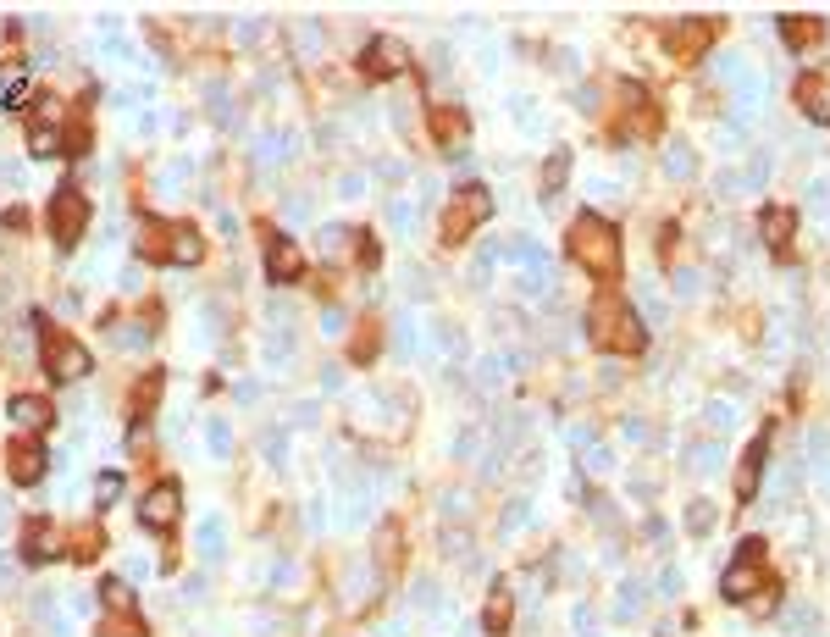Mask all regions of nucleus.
I'll use <instances>...</instances> for the list:
<instances>
[{
	"label": "nucleus",
	"instance_id": "1",
	"mask_svg": "<svg viewBox=\"0 0 830 637\" xmlns=\"http://www.w3.org/2000/svg\"><path fill=\"white\" fill-rule=\"evenodd\" d=\"M565 250H570V261H576L581 272L593 277V283H604V289H615V283H620V266H626V255H620L615 222L593 217V211H581V217L570 222V233H565Z\"/></svg>",
	"mask_w": 830,
	"mask_h": 637
},
{
	"label": "nucleus",
	"instance_id": "2",
	"mask_svg": "<svg viewBox=\"0 0 830 637\" xmlns=\"http://www.w3.org/2000/svg\"><path fill=\"white\" fill-rule=\"evenodd\" d=\"M587 333H593V349H604V355H642V344H648L642 316L626 305L620 289H604L587 305Z\"/></svg>",
	"mask_w": 830,
	"mask_h": 637
},
{
	"label": "nucleus",
	"instance_id": "3",
	"mask_svg": "<svg viewBox=\"0 0 830 637\" xmlns=\"http://www.w3.org/2000/svg\"><path fill=\"white\" fill-rule=\"evenodd\" d=\"M720 593L731 604H747V599H770L781 593V582L770 577V565H764V538H742V549H736V560L725 565L720 577Z\"/></svg>",
	"mask_w": 830,
	"mask_h": 637
},
{
	"label": "nucleus",
	"instance_id": "4",
	"mask_svg": "<svg viewBox=\"0 0 830 637\" xmlns=\"http://www.w3.org/2000/svg\"><path fill=\"white\" fill-rule=\"evenodd\" d=\"M39 361H45V372L56 377V383H83V377L95 372V355H89L72 333H61V327H45V333H39Z\"/></svg>",
	"mask_w": 830,
	"mask_h": 637
},
{
	"label": "nucleus",
	"instance_id": "5",
	"mask_svg": "<svg viewBox=\"0 0 830 637\" xmlns=\"http://www.w3.org/2000/svg\"><path fill=\"white\" fill-rule=\"evenodd\" d=\"M487 217H493V194H487L482 183H465V189L449 200V211H443V244H449V250H460V244L471 239Z\"/></svg>",
	"mask_w": 830,
	"mask_h": 637
},
{
	"label": "nucleus",
	"instance_id": "6",
	"mask_svg": "<svg viewBox=\"0 0 830 637\" xmlns=\"http://www.w3.org/2000/svg\"><path fill=\"white\" fill-rule=\"evenodd\" d=\"M45 228L61 250H72V244L83 239V228H89V200H83L78 189H56L50 194V211H45Z\"/></svg>",
	"mask_w": 830,
	"mask_h": 637
},
{
	"label": "nucleus",
	"instance_id": "7",
	"mask_svg": "<svg viewBox=\"0 0 830 637\" xmlns=\"http://www.w3.org/2000/svg\"><path fill=\"white\" fill-rule=\"evenodd\" d=\"M714 39H720V23H714V17H692V23H670L664 28V50H670L681 67H692V61L709 56Z\"/></svg>",
	"mask_w": 830,
	"mask_h": 637
},
{
	"label": "nucleus",
	"instance_id": "8",
	"mask_svg": "<svg viewBox=\"0 0 830 637\" xmlns=\"http://www.w3.org/2000/svg\"><path fill=\"white\" fill-rule=\"evenodd\" d=\"M404 67H410V45H404V39H393V34H377L371 39L366 50H360V73L366 78H399Z\"/></svg>",
	"mask_w": 830,
	"mask_h": 637
},
{
	"label": "nucleus",
	"instance_id": "9",
	"mask_svg": "<svg viewBox=\"0 0 830 637\" xmlns=\"http://www.w3.org/2000/svg\"><path fill=\"white\" fill-rule=\"evenodd\" d=\"M178 510H183V488L172 477L155 482V488H144V499H139V521L150 532H166L172 521H178Z\"/></svg>",
	"mask_w": 830,
	"mask_h": 637
},
{
	"label": "nucleus",
	"instance_id": "10",
	"mask_svg": "<svg viewBox=\"0 0 830 637\" xmlns=\"http://www.w3.org/2000/svg\"><path fill=\"white\" fill-rule=\"evenodd\" d=\"M45 466H50V455H45L39 438H12V449H6V471H12L17 488H34V482L45 477Z\"/></svg>",
	"mask_w": 830,
	"mask_h": 637
},
{
	"label": "nucleus",
	"instance_id": "11",
	"mask_svg": "<svg viewBox=\"0 0 830 637\" xmlns=\"http://www.w3.org/2000/svg\"><path fill=\"white\" fill-rule=\"evenodd\" d=\"M620 106H626V139H653L659 133V106L648 100V89H637V84H620Z\"/></svg>",
	"mask_w": 830,
	"mask_h": 637
},
{
	"label": "nucleus",
	"instance_id": "12",
	"mask_svg": "<svg viewBox=\"0 0 830 637\" xmlns=\"http://www.w3.org/2000/svg\"><path fill=\"white\" fill-rule=\"evenodd\" d=\"M764 460H770V433H759L753 444L742 449V460H736V499H759V482H764Z\"/></svg>",
	"mask_w": 830,
	"mask_h": 637
},
{
	"label": "nucleus",
	"instance_id": "13",
	"mask_svg": "<svg viewBox=\"0 0 830 637\" xmlns=\"http://www.w3.org/2000/svg\"><path fill=\"white\" fill-rule=\"evenodd\" d=\"M6 416L17 421V433H23V438H39L45 427H56V405H50V399H39V394H12Z\"/></svg>",
	"mask_w": 830,
	"mask_h": 637
},
{
	"label": "nucleus",
	"instance_id": "14",
	"mask_svg": "<svg viewBox=\"0 0 830 637\" xmlns=\"http://www.w3.org/2000/svg\"><path fill=\"white\" fill-rule=\"evenodd\" d=\"M299 272H305V250H299L288 233H272V239H266V277H272V283H294Z\"/></svg>",
	"mask_w": 830,
	"mask_h": 637
},
{
	"label": "nucleus",
	"instance_id": "15",
	"mask_svg": "<svg viewBox=\"0 0 830 637\" xmlns=\"http://www.w3.org/2000/svg\"><path fill=\"white\" fill-rule=\"evenodd\" d=\"M759 233H764V244H770L775 255H786L792 250V233H797V211L792 205H764L759 211Z\"/></svg>",
	"mask_w": 830,
	"mask_h": 637
},
{
	"label": "nucleus",
	"instance_id": "16",
	"mask_svg": "<svg viewBox=\"0 0 830 637\" xmlns=\"http://www.w3.org/2000/svg\"><path fill=\"white\" fill-rule=\"evenodd\" d=\"M200 255H205V233L194 222H172L166 228V261L172 266H194Z\"/></svg>",
	"mask_w": 830,
	"mask_h": 637
},
{
	"label": "nucleus",
	"instance_id": "17",
	"mask_svg": "<svg viewBox=\"0 0 830 637\" xmlns=\"http://www.w3.org/2000/svg\"><path fill=\"white\" fill-rule=\"evenodd\" d=\"M23 560L45 565V560H61V527L50 516L28 521V543H23Z\"/></svg>",
	"mask_w": 830,
	"mask_h": 637
},
{
	"label": "nucleus",
	"instance_id": "18",
	"mask_svg": "<svg viewBox=\"0 0 830 637\" xmlns=\"http://www.w3.org/2000/svg\"><path fill=\"white\" fill-rule=\"evenodd\" d=\"M510 621H515V593L504 588V582H493V588H487V604H482V632L504 637L510 632Z\"/></svg>",
	"mask_w": 830,
	"mask_h": 637
},
{
	"label": "nucleus",
	"instance_id": "19",
	"mask_svg": "<svg viewBox=\"0 0 830 637\" xmlns=\"http://www.w3.org/2000/svg\"><path fill=\"white\" fill-rule=\"evenodd\" d=\"M427 122H432V139H438L443 150H454L465 139V111L460 106H432Z\"/></svg>",
	"mask_w": 830,
	"mask_h": 637
},
{
	"label": "nucleus",
	"instance_id": "20",
	"mask_svg": "<svg viewBox=\"0 0 830 637\" xmlns=\"http://www.w3.org/2000/svg\"><path fill=\"white\" fill-rule=\"evenodd\" d=\"M819 34H825V23L819 17H803V12H792V17H781V39L792 50H808V45H819Z\"/></svg>",
	"mask_w": 830,
	"mask_h": 637
},
{
	"label": "nucleus",
	"instance_id": "21",
	"mask_svg": "<svg viewBox=\"0 0 830 637\" xmlns=\"http://www.w3.org/2000/svg\"><path fill=\"white\" fill-rule=\"evenodd\" d=\"M95 599L106 604V615H139V604H133V588L122 577H100Z\"/></svg>",
	"mask_w": 830,
	"mask_h": 637
},
{
	"label": "nucleus",
	"instance_id": "22",
	"mask_svg": "<svg viewBox=\"0 0 830 637\" xmlns=\"http://www.w3.org/2000/svg\"><path fill=\"white\" fill-rule=\"evenodd\" d=\"M797 106H803L808 117L825 122V117H830V89H825V78H814V73L797 78Z\"/></svg>",
	"mask_w": 830,
	"mask_h": 637
},
{
	"label": "nucleus",
	"instance_id": "23",
	"mask_svg": "<svg viewBox=\"0 0 830 637\" xmlns=\"http://www.w3.org/2000/svg\"><path fill=\"white\" fill-rule=\"evenodd\" d=\"M161 388H166V377H161V372H144V377H139V388H133L128 416H133V421H144V416H150V410L161 405Z\"/></svg>",
	"mask_w": 830,
	"mask_h": 637
},
{
	"label": "nucleus",
	"instance_id": "24",
	"mask_svg": "<svg viewBox=\"0 0 830 637\" xmlns=\"http://www.w3.org/2000/svg\"><path fill=\"white\" fill-rule=\"evenodd\" d=\"M61 145H67V139H61V128H50V122H34V128H28V156L34 161H56Z\"/></svg>",
	"mask_w": 830,
	"mask_h": 637
},
{
	"label": "nucleus",
	"instance_id": "25",
	"mask_svg": "<svg viewBox=\"0 0 830 637\" xmlns=\"http://www.w3.org/2000/svg\"><path fill=\"white\" fill-rule=\"evenodd\" d=\"M194 543H200V554H205V560H222V543H227L222 516H205V521H200V532H194Z\"/></svg>",
	"mask_w": 830,
	"mask_h": 637
},
{
	"label": "nucleus",
	"instance_id": "26",
	"mask_svg": "<svg viewBox=\"0 0 830 637\" xmlns=\"http://www.w3.org/2000/svg\"><path fill=\"white\" fill-rule=\"evenodd\" d=\"M565 178H570V150H554L548 167H543V200H554V194L565 189Z\"/></svg>",
	"mask_w": 830,
	"mask_h": 637
},
{
	"label": "nucleus",
	"instance_id": "27",
	"mask_svg": "<svg viewBox=\"0 0 830 637\" xmlns=\"http://www.w3.org/2000/svg\"><path fill=\"white\" fill-rule=\"evenodd\" d=\"M377 349H382V338H377V327H355V338H349V361H355V366H371V355H377Z\"/></svg>",
	"mask_w": 830,
	"mask_h": 637
},
{
	"label": "nucleus",
	"instance_id": "28",
	"mask_svg": "<svg viewBox=\"0 0 830 637\" xmlns=\"http://www.w3.org/2000/svg\"><path fill=\"white\" fill-rule=\"evenodd\" d=\"M100 637H150V626H144L139 615H106V621H100Z\"/></svg>",
	"mask_w": 830,
	"mask_h": 637
},
{
	"label": "nucleus",
	"instance_id": "29",
	"mask_svg": "<svg viewBox=\"0 0 830 637\" xmlns=\"http://www.w3.org/2000/svg\"><path fill=\"white\" fill-rule=\"evenodd\" d=\"M139 255H144V261H166V228H161V222H144Z\"/></svg>",
	"mask_w": 830,
	"mask_h": 637
},
{
	"label": "nucleus",
	"instance_id": "30",
	"mask_svg": "<svg viewBox=\"0 0 830 637\" xmlns=\"http://www.w3.org/2000/svg\"><path fill=\"white\" fill-rule=\"evenodd\" d=\"M349 244H355V233L349 228H321V255H327V261H344Z\"/></svg>",
	"mask_w": 830,
	"mask_h": 637
},
{
	"label": "nucleus",
	"instance_id": "31",
	"mask_svg": "<svg viewBox=\"0 0 830 637\" xmlns=\"http://www.w3.org/2000/svg\"><path fill=\"white\" fill-rule=\"evenodd\" d=\"M205 449H211L216 460L233 455V433H227V421H205Z\"/></svg>",
	"mask_w": 830,
	"mask_h": 637
},
{
	"label": "nucleus",
	"instance_id": "32",
	"mask_svg": "<svg viewBox=\"0 0 830 637\" xmlns=\"http://www.w3.org/2000/svg\"><path fill=\"white\" fill-rule=\"evenodd\" d=\"M122 499V471H100L95 477V505L106 510V505H117Z\"/></svg>",
	"mask_w": 830,
	"mask_h": 637
},
{
	"label": "nucleus",
	"instance_id": "33",
	"mask_svg": "<svg viewBox=\"0 0 830 637\" xmlns=\"http://www.w3.org/2000/svg\"><path fill=\"white\" fill-rule=\"evenodd\" d=\"M355 244H360V250H355V266H366V272H377V261H382V244L371 239V233H355Z\"/></svg>",
	"mask_w": 830,
	"mask_h": 637
},
{
	"label": "nucleus",
	"instance_id": "34",
	"mask_svg": "<svg viewBox=\"0 0 830 637\" xmlns=\"http://www.w3.org/2000/svg\"><path fill=\"white\" fill-rule=\"evenodd\" d=\"M95 554H100V532L83 527L78 538H72V560H95Z\"/></svg>",
	"mask_w": 830,
	"mask_h": 637
},
{
	"label": "nucleus",
	"instance_id": "35",
	"mask_svg": "<svg viewBox=\"0 0 830 637\" xmlns=\"http://www.w3.org/2000/svg\"><path fill=\"white\" fill-rule=\"evenodd\" d=\"M687 527H692V532H709V527H714V505H692Z\"/></svg>",
	"mask_w": 830,
	"mask_h": 637
},
{
	"label": "nucleus",
	"instance_id": "36",
	"mask_svg": "<svg viewBox=\"0 0 830 637\" xmlns=\"http://www.w3.org/2000/svg\"><path fill=\"white\" fill-rule=\"evenodd\" d=\"M17 100H23V78H6V84H0V111L17 106Z\"/></svg>",
	"mask_w": 830,
	"mask_h": 637
},
{
	"label": "nucleus",
	"instance_id": "37",
	"mask_svg": "<svg viewBox=\"0 0 830 637\" xmlns=\"http://www.w3.org/2000/svg\"><path fill=\"white\" fill-rule=\"evenodd\" d=\"M670 172H676V178H687V172H692V156H687V150H676V156H670Z\"/></svg>",
	"mask_w": 830,
	"mask_h": 637
},
{
	"label": "nucleus",
	"instance_id": "38",
	"mask_svg": "<svg viewBox=\"0 0 830 637\" xmlns=\"http://www.w3.org/2000/svg\"><path fill=\"white\" fill-rule=\"evenodd\" d=\"M0 222H6V228H17V233H23V228H28V217H23V205H12V211H6V217H0Z\"/></svg>",
	"mask_w": 830,
	"mask_h": 637
},
{
	"label": "nucleus",
	"instance_id": "39",
	"mask_svg": "<svg viewBox=\"0 0 830 637\" xmlns=\"http://www.w3.org/2000/svg\"><path fill=\"white\" fill-rule=\"evenodd\" d=\"M0 565H6V554H0Z\"/></svg>",
	"mask_w": 830,
	"mask_h": 637
}]
</instances>
